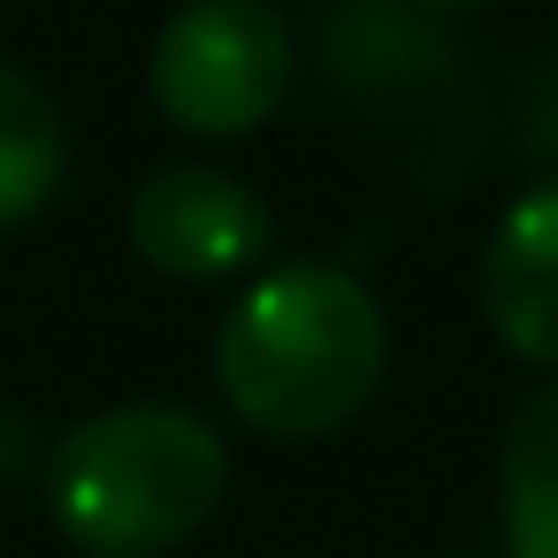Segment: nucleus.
Here are the masks:
<instances>
[{"label":"nucleus","mask_w":558,"mask_h":558,"mask_svg":"<svg viewBox=\"0 0 558 558\" xmlns=\"http://www.w3.org/2000/svg\"><path fill=\"white\" fill-rule=\"evenodd\" d=\"M390 360L383 299L337 260H283L253 291L230 299L215 337L222 398L268 436H329L344 428Z\"/></svg>","instance_id":"1"},{"label":"nucleus","mask_w":558,"mask_h":558,"mask_svg":"<svg viewBox=\"0 0 558 558\" xmlns=\"http://www.w3.org/2000/svg\"><path fill=\"white\" fill-rule=\"evenodd\" d=\"M24 466H47V451L32 444L24 413H0V474H24Z\"/></svg>","instance_id":"8"},{"label":"nucleus","mask_w":558,"mask_h":558,"mask_svg":"<svg viewBox=\"0 0 558 558\" xmlns=\"http://www.w3.org/2000/svg\"><path fill=\"white\" fill-rule=\"evenodd\" d=\"M497 527H505V558H558V383L535 390L505 428Z\"/></svg>","instance_id":"6"},{"label":"nucleus","mask_w":558,"mask_h":558,"mask_svg":"<svg viewBox=\"0 0 558 558\" xmlns=\"http://www.w3.org/2000/svg\"><path fill=\"white\" fill-rule=\"evenodd\" d=\"M47 520L85 558H161L207 527L230 482L215 421L169 398H131L85 413L47 444Z\"/></svg>","instance_id":"2"},{"label":"nucleus","mask_w":558,"mask_h":558,"mask_svg":"<svg viewBox=\"0 0 558 558\" xmlns=\"http://www.w3.org/2000/svg\"><path fill=\"white\" fill-rule=\"evenodd\" d=\"M482 314L520 360L558 367V177L497 215L482 245Z\"/></svg>","instance_id":"5"},{"label":"nucleus","mask_w":558,"mask_h":558,"mask_svg":"<svg viewBox=\"0 0 558 558\" xmlns=\"http://www.w3.org/2000/svg\"><path fill=\"white\" fill-rule=\"evenodd\" d=\"M146 85L192 138H245L291 93V24L276 0H184L154 32Z\"/></svg>","instance_id":"3"},{"label":"nucleus","mask_w":558,"mask_h":558,"mask_svg":"<svg viewBox=\"0 0 558 558\" xmlns=\"http://www.w3.org/2000/svg\"><path fill=\"white\" fill-rule=\"evenodd\" d=\"M70 177V123L54 93L0 62V230L32 222Z\"/></svg>","instance_id":"7"},{"label":"nucleus","mask_w":558,"mask_h":558,"mask_svg":"<svg viewBox=\"0 0 558 558\" xmlns=\"http://www.w3.org/2000/svg\"><path fill=\"white\" fill-rule=\"evenodd\" d=\"M428 9H482V0H428Z\"/></svg>","instance_id":"9"},{"label":"nucleus","mask_w":558,"mask_h":558,"mask_svg":"<svg viewBox=\"0 0 558 558\" xmlns=\"http://www.w3.org/2000/svg\"><path fill=\"white\" fill-rule=\"evenodd\" d=\"M268 238H276L268 199L230 169H192L184 161V169H154L131 192V245L161 276H184V283L238 276L268 253Z\"/></svg>","instance_id":"4"}]
</instances>
